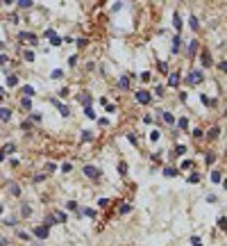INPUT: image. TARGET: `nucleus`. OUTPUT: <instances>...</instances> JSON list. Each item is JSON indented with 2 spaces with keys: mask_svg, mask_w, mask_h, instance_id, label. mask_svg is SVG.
<instances>
[{
  "mask_svg": "<svg viewBox=\"0 0 227 246\" xmlns=\"http://www.w3.org/2000/svg\"><path fill=\"white\" fill-rule=\"evenodd\" d=\"M168 84L170 87H177L180 84V73H168Z\"/></svg>",
  "mask_w": 227,
  "mask_h": 246,
  "instance_id": "9",
  "label": "nucleus"
},
{
  "mask_svg": "<svg viewBox=\"0 0 227 246\" xmlns=\"http://www.w3.org/2000/svg\"><path fill=\"white\" fill-rule=\"evenodd\" d=\"M118 173H127V164H125V162H118Z\"/></svg>",
  "mask_w": 227,
  "mask_h": 246,
  "instance_id": "37",
  "label": "nucleus"
},
{
  "mask_svg": "<svg viewBox=\"0 0 227 246\" xmlns=\"http://www.w3.org/2000/svg\"><path fill=\"white\" fill-rule=\"evenodd\" d=\"M82 214H86V216H95V210H91V207H84Z\"/></svg>",
  "mask_w": 227,
  "mask_h": 246,
  "instance_id": "39",
  "label": "nucleus"
},
{
  "mask_svg": "<svg viewBox=\"0 0 227 246\" xmlns=\"http://www.w3.org/2000/svg\"><path fill=\"white\" fill-rule=\"evenodd\" d=\"M189 25H191V30H198V27H200V20H198L195 16H191V18H189Z\"/></svg>",
  "mask_w": 227,
  "mask_h": 246,
  "instance_id": "23",
  "label": "nucleus"
},
{
  "mask_svg": "<svg viewBox=\"0 0 227 246\" xmlns=\"http://www.w3.org/2000/svg\"><path fill=\"white\" fill-rule=\"evenodd\" d=\"M161 118H164L166 123H170V125L175 123V116H173V114H170V112H161Z\"/></svg>",
  "mask_w": 227,
  "mask_h": 246,
  "instance_id": "18",
  "label": "nucleus"
},
{
  "mask_svg": "<svg viewBox=\"0 0 227 246\" xmlns=\"http://www.w3.org/2000/svg\"><path fill=\"white\" fill-rule=\"evenodd\" d=\"M191 164H193L191 159H184V162H182V169H191Z\"/></svg>",
  "mask_w": 227,
  "mask_h": 246,
  "instance_id": "49",
  "label": "nucleus"
},
{
  "mask_svg": "<svg viewBox=\"0 0 227 246\" xmlns=\"http://www.w3.org/2000/svg\"><path fill=\"white\" fill-rule=\"evenodd\" d=\"M59 43H62V36H52V46L57 48V46H59Z\"/></svg>",
  "mask_w": 227,
  "mask_h": 246,
  "instance_id": "48",
  "label": "nucleus"
},
{
  "mask_svg": "<svg viewBox=\"0 0 227 246\" xmlns=\"http://www.w3.org/2000/svg\"><path fill=\"white\" fill-rule=\"evenodd\" d=\"M62 171H64V173H71V171H73V164L71 162H64L62 164Z\"/></svg>",
  "mask_w": 227,
  "mask_h": 246,
  "instance_id": "32",
  "label": "nucleus"
},
{
  "mask_svg": "<svg viewBox=\"0 0 227 246\" xmlns=\"http://www.w3.org/2000/svg\"><path fill=\"white\" fill-rule=\"evenodd\" d=\"M18 84V77L16 75H7V87H16Z\"/></svg>",
  "mask_w": 227,
  "mask_h": 246,
  "instance_id": "24",
  "label": "nucleus"
},
{
  "mask_svg": "<svg viewBox=\"0 0 227 246\" xmlns=\"http://www.w3.org/2000/svg\"><path fill=\"white\" fill-rule=\"evenodd\" d=\"M218 134H220V128H211L209 132H207V139H216Z\"/></svg>",
  "mask_w": 227,
  "mask_h": 246,
  "instance_id": "20",
  "label": "nucleus"
},
{
  "mask_svg": "<svg viewBox=\"0 0 227 246\" xmlns=\"http://www.w3.org/2000/svg\"><path fill=\"white\" fill-rule=\"evenodd\" d=\"M18 39H21V41H30V43H36V34H34V32H18Z\"/></svg>",
  "mask_w": 227,
  "mask_h": 246,
  "instance_id": "6",
  "label": "nucleus"
},
{
  "mask_svg": "<svg viewBox=\"0 0 227 246\" xmlns=\"http://www.w3.org/2000/svg\"><path fill=\"white\" fill-rule=\"evenodd\" d=\"M46 36H48V39H52V36H57V32L52 30V27H48V30H46Z\"/></svg>",
  "mask_w": 227,
  "mask_h": 246,
  "instance_id": "45",
  "label": "nucleus"
},
{
  "mask_svg": "<svg viewBox=\"0 0 227 246\" xmlns=\"http://www.w3.org/2000/svg\"><path fill=\"white\" fill-rule=\"evenodd\" d=\"M32 232H34L39 239H48V235H50V228H48V226H36V228H32Z\"/></svg>",
  "mask_w": 227,
  "mask_h": 246,
  "instance_id": "2",
  "label": "nucleus"
},
{
  "mask_svg": "<svg viewBox=\"0 0 227 246\" xmlns=\"http://www.w3.org/2000/svg\"><path fill=\"white\" fill-rule=\"evenodd\" d=\"M164 175H168V178H175V175H177V171L173 169V166H168V169L164 171Z\"/></svg>",
  "mask_w": 227,
  "mask_h": 246,
  "instance_id": "33",
  "label": "nucleus"
},
{
  "mask_svg": "<svg viewBox=\"0 0 227 246\" xmlns=\"http://www.w3.org/2000/svg\"><path fill=\"white\" fill-rule=\"evenodd\" d=\"M41 118H43V116H41L39 112H32V114H30V121H34V123H39Z\"/></svg>",
  "mask_w": 227,
  "mask_h": 246,
  "instance_id": "34",
  "label": "nucleus"
},
{
  "mask_svg": "<svg viewBox=\"0 0 227 246\" xmlns=\"http://www.w3.org/2000/svg\"><path fill=\"white\" fill-rule=\"evenodd\" d=\"M82 141H93V132H89V130H82Z\"/></svg>",
  "mask_w": 227,
  "mask_h": 246,
  "instance_id": "21",
  "label": "nucleus"
},
{
  "mask_svg": "<svg viewBox=\"0 0 227 246\" xmlns=\"http://www.w3.org/2000/svg\"><path fill=\"white\" fill-rule=\"evenodd\" d=\"M193 137L200 139V137H202V130H200V128H195V130H193Z\"/></svg>",
  "mask_w": 227,
  "mask_h": 246,
  "instance_id": "51",
  "label": "nucleus"
},
{
  "mask_svg": "<svg viewBox=\"0 0 227 246\" xmlns=\"http://www.w3.org/2000/svg\"><path fill=\"white\" fill-rule=\"evenodd\" d=\"M118 212H120V214H129V212H132V205H129V203H120Z\"/></svg>",
  "mask_w": 227,
  "mask_h": 246,
  "instance_id": "16",
  "label": "nucleus"
},
{
  "mask_svg": "<svg viewBox=\"0 0 227 246\" xmlns=\"http://www.w3.org/2000/svg\"><path fill=\"white\" fill-rule=\"evenodd\" d=\"M21 91H23V96H27V98H30V96H34V93H36V89H34V87H30V84H25V87H23Z\"/></svg>",
  "mask_w": 227,
  "mask_h": 246,
  "instance_id": "13",
  "label": "nucleus"
},
{
  "mask_svg": "<svg viewBox=\"0 0 227 246\" xmlns=\"http://www.w3.org/2000/svg\"><path fill=\"white\" fill-rule=\"evenodd\" d=\"M80 102H82V105H84V107H91V96H89V93H82V96H80Z\"/></svg>",
  "mask_w": 227,
  "mask_h": 246,
  "instance_id": "12",
  "label": "nucleus"
},
{
  "mask_svg": "<svg viewBox=\"0 0 227 246\" xmlns=\"http://www.w3.org/2000/svg\"><path fill=\"white\" fill-rule=\"evenodd\" d=\"M62 75H64V71H62V68H55V71H52V77H55V80H59Z\"/></svg>",
  "mask_w": 227,
  "mask_h": 246,
  "instance_id": "38",
  "label": "nucleus"
},
{
  "mask_svg": "<svg viewBox=\"0 0 227 246\" xmlns=\"http://www.w3.org/2000/svg\"><path fill=\"white\" fill-rule=\"evenodd\" d=\"M200 100H202V105H207V107H211L213 102H216V100H211L209 96H200Z\"/></svg>",
  "mask_w": 227,
  "mask_h": 246,
  "instance_id": "27",
  "label": "nucleus"
},
{
  "mask_svg": "<svg viewBox=\"0 0 227 246\" xmlns=\"http://www.w3.org/2000/svg\"><path fill=\"white\" fill-rule=\"evenodd\" d=\"M84 114H86L89 118H95V114H93V109H91V107H84Z\"/></svg>",
  "mask_w": 227,
  "mask_h": 246,
  "instance_id": "43",
  "label": "nucleus"
},
{
  "mask_svg": "<svg viewBox=\"0 0 227 246\" xmlns=\"http://www.w3.org/2000/svg\"><path fill=\"white\" fill-rule=\"evenodd\" d=\"M41 180H46V173H39V175H34V182H41Z\"/></svg>",
  "mask_w": 227,
  "mask_h": 246,
  "instance_id": "50",
  "label": "nucleus"
},
{
  "mask_svg": "<svg viewBox=\"0 0 227 246\" xmlns=\"http://www.w3.org/2000/svg\"><path fill=\"white\" fill-rule=\"evenodd\" d=\"M75 62H77V57H75V55L68 57V64H71V66H75Z\"/></svg>",
  "mask_w": 227,
  "mask_h": 246,
  "instance_id": "52",
  "label": "nucleus"
},
{
  "mask_svg": "<svg viewBox=\"0 0 227 246\" xmlns=\"http://www.w3.org/2000/svg\"><path fill=\"white\" fill-rule=\"evenodd\" d=\"M55 223H57V221H55V216H52V214H48V216H46V226H48V228H52Z\"/></svg>",
  "mask_w": 227,
  "mask_h": 246,
  "instance_id": "35",
  "label": "nucleus"
},
{
  "mask_svg": "<svg viewBox=\"0 0 227 246\" xmlns=\"http://www.w3.org/2000/svg\"><path fill=\"white\" fill-rule=\"evenodd\" d=\"M213 159H216V155H213V153H207V164H209V166L213 164Z\"/></svg>",
  "mask_w": 227,
  "mask_h": 246,
  "instance_id": "41",
  "label": "nucleus"
},
{
  "mask_svg": "<svg viewBox=\"0 0 227 246\" xmlns=\"http://www.w3.org/2000/svg\"><path fill=\"white\" fill-rule=\"evenodd\" d=\"M21 107H23V109H32V98L23 96V98H21Z\"/></svg>",
  "mask_w": 227,
  "mask_h": 246,
  "instance_id": "14",
  "label": "nucleus"
},
{
  "mask_svg": "<svg viewBox=\"0 0 227 246\" xmlns=\"http://www.w3.org/2000/svg\"><path fill=\"white\" fill-rule=\"evenodd\" d=\"M180 48H182V39H180V34H177L175 39H173V48H170V52H173V55H177V52H180Z\"/></svg>",
  "mask_w": 227,
  "mask_h": 246,
  "instance_id": "7",
  "label": "nucleus"
},
{
  "mask_svg": "<svg viewBox=\"0 0 227 246\" xmlns=\"http://www.w3.org/2000/svg\"><path fill=\"white\" fill-rule=\"evenodd\" d=\"M159 137H161L159 130H152V132H150V141H159Z\"/></svg>",
  "mask_w": 227,
  "mask_h": 246,
  "instance_id": "31",
  "label": "nucleus"
},
{
  "mask_svg": "<svg viewBox=\"0 0 227 246\" xmlns=\"http://www.w3.org/2000/svg\"><path fill=\"white\" fill-rule=\"evenodd\" d=\"M23 57H25V62H34V50H25Z\"/></svg>",
  "mask_w": 227,
  "mask_h": 246,
  "instance_id": "29",
  "label": "nucleus"
},
{
  "mask_svg": "<svg viewBox=\"0 0 227 246\" xmlns=\"http://www.w3.org/2000/svg\"><path fill=\"white\" fill-rule=\"evenodd\" d=\"M11 118V109H7V107H0V121H9Z\"/></svg>",
  "mask_w": 227,
  "mask_h": 246,
  "instance_id": "10",
  "label": "nucleus"
},
{
  "mask_svg": "<svg viewBox=\"0 0 227 246\" xmlns=\"http://www.w3.org/2000/svg\"><path fill=\"white\" fill-rule=\"evenodd\" d=\"M7 62H9V59H7V55H0V64H7Z\"/></svg>",
  "mask_w": 227,
  "mask_h": 246,
  "instance_id": "57",
  "label": "nucleus"
},
{
  "mask_svg": "<svg viewBox=\"0 0 227 246\" xmlns=\"http://www.w3.org/2000/svg\"><path fill=\"white\" fill-rule=\"evenodd\" d=\"M189 182H200V175H198V173H193V175H189Z\"/></svg>",
  "mask_w": 227,
  "mask_h": 246,
  "instance_id": "46",
  "label": "nucleus"
},
{
  "mask_svg": "<svg viewBox=\"0 0 227 246\" xmlns=\"http://www.w3.org/2000/svg\"><path fill=\"white\" fill-rule=\"evenodd\" d=\"M104 107H107V112H116V107H114L111 102H104Z\"/></svg>",
  "mask_w": 227,
  "mask_h": 246,
  "instance_id": "53",
  "label": "nucleus"
},
{
  "mask_svg": "<svg viewBox=\"0 0 227 246\" xmlns=\"http://www.w3.org/2000/svg\"><path fill=\"white\" fill-rule=\"evenodd\" d=\"M84 175H86V178H91V180H98L100 178V169H95V166H84Z\"/></svg>",
  "mask_w": 227,
  "mask_h": 246,
  "instance_id": "4",
  "label": "nucleus"
},
{
  "mask_svg": "<svg viewBox=\"0 0 227 246\" xmlns=\"http://www.w3.org/2000/svg\"><path fill=\"white\" fill-rule=\"evenodd\" d=\"M98 205H100V207H107V205H109V198H104V196H102V198H98Z\"/></svg>",
  "mask_w": 227,
  "mask_h": 246,
  "instance_id": "40",
  "label": "nucleus"
},
{
  "mask_svg": "<svg viewBox=\"0 0 227 246\" xmlns=\"http://www.w3.org/2000/svg\"><path fill=\"white\" fill-rule=\"evenodd\" d=\"M191 244H193V246H202V244H200V239H198V237H193V239H191Z\"/></svg>",
  "mask_w": 227,
  "mask_h": 246,
  "instance_id": "56",
  "label": "nucleus"
},
{
  "mask_svg": "<svg viewBox=\"0 0 227 246\" xmlns=\"http://www.w3.org/2000/svg\"><path fill=\"white\" fill-rule=\"evenodd\" d=\"M173 25L177 27V32L182 30V18H180V14H177V11H175V14H173Z\"/></svg>",
  "mask_w": 227,
  "mask_h": 246,
  "instance_id": "17",
  "label": "nucleus"
},
{
  "mask_svg": "<svg viewBox=\"0 0 227 246\" xmlns=\"http://www.w3.org/2000/svg\"><path fill=\"white\" fill-rule=\"evenodd\" d=\"M200 59H202V66H204V68L213 66V64H211V57H209V52H207V50H202V57H200Z\"/></svg>",
  "mask_w": 227,
  "mask_h": 246,
  "instance_id": "8",
  "label": "nucleus"
},
{
  "mask_svg": "<svg viewBox=\"0 0 227 246\" xmlns=\"http://www.w3.org/2000/svg\"><path fill=\"white\" fill-rule=\"evenodd\" d=\"M52 216H55V221H57V223H64V221H66V214H64V212H55Z\"/></svg>",
  "mask_w": 227,
  "mask_h": 246,
  "instance_id": "25",
  "label": "nucleus"
},
{
  "mask_svg": "<svg viewBox=\"0 0 227 246\" xmlns=\"http://www.w3.org/2000/svg\"><path fill=\"white\" fill-rule=\"evenodd\" d=\"M0 214H2V205H0Z\"/></svg>",
  "mask_w": 227,
  "mask_h": 246,
  "instance_id": "59",
  "label": "nucleus"
},
{
  "mask_svg": "<svg viewBox=\"0 0 227 246\" xmlns=\"http://www.w3.org/2000/svg\"><path fill=\"white\" fill-rule=\"evenodd\" d=\"M2 93H5V89H2V87H0V96H2Z\"/></svg>",
  "mask_w": 227,
  "mask_h": 246,
  "instance_id": "58",
  "label": "nucleus"
},
{
  "mask_svg": "<svg viewBox=\"0 0 227 246\" xmlns=\"http://www.w3.org/2000/svg\"><path fill=\"white\" fill-rule=\"evenodd\" d=\"M30 214H32V207H30V205L25 203V205L21 207V216H30Z\"/></svg>",
  "mask_w": 227,
  "mask_h": 246,
  "instance_id": "26",
  "label": "nucleus"
},
{
  "mask_svg": "<svg viewBox=\"0 0 227 246\" xmlns=\"http://www.w3.org/2000/svg\"><path fill=\"white\" fill-rule=\"evenodd\" d=\"M198 46H200V43H198V41L193 39L191 43H189V55H195V52H198Z\"/></svg>",
  "mask_w": 227,
  "mask_h": 246,
  "instance_id": "19",
  "label": "nucleus"
},
{
  "mask_svg": "<svg viewBox=\"0 0 227 246\" xmlns=\"http://www.w3.org/2000/svg\"><path fill=\"white\" fill-rule=\"evenodd\" d=\"M175 153H177V155H184V153H186V146H177Z\"/></svg>",
  "mask_w": 227,
  "mask_h": 246,
  "instance_id": "47",
  "label": "nucleus"
},
{
  "mask_svg": "<svg viewBox=\"0 0 227 246\" xmlns=\"http://www.w3.org/2000/svg\"><path fill=\"white\" fill-rule=\"evenodd\" d=\"M18 237H21V239H30V235H27V232H23V230H18Z\"/></svg>",
  "mask_w": 227,
  "mask_h": 246,
  "instance_id": "55",
  "label": "nucleus"
},
{
  "mask_svg": "<svg viewBox=\"0 0 227 246\" xmlns=\"http://www.w3.org/2000/svg\"><path fill=\"white\" fill-rule=\"evenodd\" d=\"M211 182H213V184L222 182V175H220V171H213V173H211Z\"/></svg>",
  "mask_w": 227,
  "mask_h": 246,
  "instance_id": "22",
  "label": "nucleus"
},
{
  "mask_svg": "<svg viewBox=\"0 0 227 246\" xmlns=\"http://www.w3.org/2000/svg\"><path fill=\"white\" fill-rule=\"evenodd\" d=\"M52 105H55V107L62 112V116H64V118L71 116V109H68V105H64V102H59V100H52Z\"/></svg>",
  "mask_w": 227,
  "mask_h": 246,
  "instance_id": "5",
  "label": "nucleus"
},
{
  "mask_svg": "<svg viewBox=\"0 0 227 246\" xmlns=\"http://www.w3.org/2000/svg\"><path fill=\"white\" fill-rule=\"evenodd\" d=\"M98 123H100V125L104 128V125H109V118H98Z\"/></svg>",
  "mask_w": 227,
  "mask_h": 246,
  "instance_id": "54",
  "label": "nucleus"
},
{
  "mask_svg": "<svg viewBox=\"0 0 227 246\" xmlns=\"http://www.w3.org/2000/svg\"><path fill=\"white\" fill-rule=\"evenodd\" d=\"M159 71L161 73H168V64H166V62H159Z\"/></svg>",
  "mask_w": 227,
  "mask_h": 246,
  "instance_id": "42",
  "label": "nucleus"
},
{
  "mask_svg": "<svg viewBox=\"0 0 227 246\" xmlns=\"http://www.w3.org/2000/svg\"><path fill=\"white\" fill-rule=\"evenodd\" d=\"M136 102H141V105H148L150 100H152V96H150L148 91H145V89H139V91H136Z\"/></svg>",
  "mask_w": 227,
  "mask_h": 246,
  "instance_id": "3",
  "label": "nucleus"
},
{
  "mask_svg": "<svg viewBox=\"0 0 227 246\" xmlns=\"http://www.w3.org/2000/svg\"><path fill=\"white\" fill-rule=\"evenodd\" d=\"M118 87H120V89H127V87H129V80H127L125 75H123V77L118 80Z\"/></svg>",
  "mask_w": 227,
  "mask_h": 246,
  "instance_id": "28",
  "label": "nucleus"
},
{
  "mask_svg": "<svg viewBox=\"0 0 227 246\" xmlns=\"http://www.w3.org/2000/svg\"><path fill=\"white\" fill-rule=\"evenodd\" d=\"M14 150H16V144H5V148L0 150V153H2V155L7 157V155H9V153H14Z\"/></svg>",
  "mask_w": 227,
  "mask_h": 246,
  "instance_id": "11",
  "label": "nucleus"
},
{
  "mask_svg": "<svg viewBox=\"0 0 227 246\" xmlns=\"http://www.w3.org/2000/svg\"><path fill=\"white\" fill-rule=\"evenodd\" d=\"M177 123H180V128H182V130H186V128H189V118H184V116H182Z\"/></svg>",
  "mask_w": 227,
  "mask_h": 246,
  "instance_id": "36",
  "label": "nucleus"
},
{
  "mask_svg": "<svg viewBox=\"0 0 227 246\" xmlns=\"http://www.w3.org/2000/svg\"><path fill=\"white\" fill-rule=\"evenodd\" d=\"M66 210H77V203H75V200H68V205H66Z\"/></svg>",
  "mask_w": 227,
  "mask_h": 246,
  "instance_id": "44",
  "label": "nucleus"
},
{
  "mask_svg": "<svg viewBox=\"0 0 227 246\" xmlns=\"http://www.w3.org/2000/svg\"><path fill=\"white\" fill-rule=\"evenodd\" d=\"M16 5H18V7H23V9H27V7H32V0H18Z\"/></svg>",
  "mask_w": 227,
  "mask_h": 246,
  "instance_id": "30",
  "label": "nucleus"
},
{
  "mask_svg": "<svg viewBox=\"0 0 227 246\" xmlns=\"http://www.w3.org/2000/svg\"><path fill=\"white\" fill-rule=\"evenodd\" d=\"M200 82H202V71H191L189 73V77H186V84H189V87H195Z\"/></svg>",
  "mask_w": 227,
  "mask_h": 246,
  "instance_id": "1",
  "label": "nucleus"
},
{
  "mask_svg": "<svg viewBox=\"0 0 227 246\" xmlns=\"http://www.w3.org/2000/svg\"><path fill=\"white\" fill-rule=\"evenodd\" d=\"M9 194H11V196H21V187H18L16 182H11V184H9Z\"/></svg>",
  "mask_w": 227,
  "mask_h": 246,
  "instance_id": "15",
  "label": "nucleus"
}]
</instances>
